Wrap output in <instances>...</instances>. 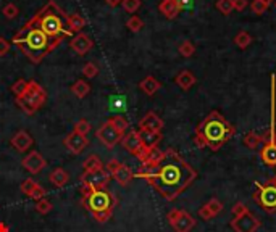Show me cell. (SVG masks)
<instances>
[{"label": "cell", "mask_w": 276, "mask_h": 232, "mask_svg": "<svg viewBox=\"0 0 276 232\" xmlns=\"http://www.w3.org/2000/svg\"><path fill=\"white\" fill-rule=\"evenodd\" d=\"M41 29L46 32L49 37L55 36H71L73 32L63 27V21L60 20V16L55 15H44L41 20Z\"/></svg>", "instance_id": "cell-11"}, {"label": "cell", "mask_w": 276, "mask_h": 232, "mask_svg": "<svg viewBox=\"0 0 276 232\" xmlns=\"http://www.w3.org/2000/svg\"><path fill=\"white\" fill-rule=\"evenodd\" d=\"M263 139H265V136L257 134L255 131H251L244 136V145L247 148H251V150H257L258 147H262Z\"/></svg>", "instance_id": "cell-27"}, {"label": "cell", "mask_w": 276, "mask_h": 232, "mask_svg": "<svg viewBox=\"0 0 276 232\" xmlns=\"http://www.w3.org/2000/svg\"><path fill=\"white\" fill-rule=\"evenodd\" d=\"M49 179H50V182H52L55 187L62 189V187H65L66 184H68L70 176H68V173H66L63 168H55L52 173H50V176H49Z\"/></svg>", "instance_id": "cell-25"}, {"label": "cell", "mask_w": 276, "mask_h": 232, "mask_svg": "<svg viewBox=\"0 0 276 232\" xmlns=\"http://www.w3.org/2000/svg\"><path fill=\"white\" fill-rule=\"evenodd\" d=\"M253 200L258 203V207L263 211L276 213V182L273 179L257 182L255 192H253Z\"/></svg>", "instance_id": "cell-6"}, {"label": "cell", "mask_w": 276, "mask_h": 232, "mask_svg": "<svg viewBox=\"0 0 276 232\" xmlns=\"http://www.w3.org/2000/svg\"><path fill=\"white\" fill-rule=\"evenodd\" d=\"M160 13H163V16H167L168 20H175L181 10L178 8L175 0H162V3L158 5Z\"/></svg>", "instance_id": "cell-23"}, {"label": "cell", "mask_w": 276, "mask_h": 232, "mask_svg": "<svg viewBox=\"0 0 276 232\" xmlns=\"http://www.w3.org/2000/svg\"><path fill=\"white\" fill-rule=\"evenodd\" d=\"M178 52L183 55V57L189 58V57H192V55H194L196 47H194V44H192L191 41H183L178 46Z\"/></svg>", "instance_id": "cell-31"}, {"label": "cell", "mask_w": 276, "mask_h": 232, "mask_svg": "<svg viewBox=\"0 0 276 232\" xmlns=\"http://www.w3.org/2000/svg\"><path fill=\"white\" fill-rule=\"evenodd\" d=\"M260 158L265 164L276 166V142H263L260 148Z\"/></svg>", "instance_id": "cell-19"}, {"label": "cell", "mask_w": 276, "mask_h": 232, "mask_svg": "<svg viewBox=\"0 0 276 232\" xmlns=\"http://www.w3.org/2000/svg\"><path fill=\"white\" fill-rule=\"evenodd\" d=\"M105 2L110 5V7H117V5H120L123 0H105Z\"/></svg>", "instance_id": "cell-50"}, {"label": "cell", "mask_w": 276, "mask_h": 232, "mask_svg": "<svg viewBox=\"0 0 276 232\" xmlns=\"http://www.w3.org/2000/svg\"><path fill=\"white\" fill-rule=\"evenodd\" d=\"M0 232H10L8 226L5 224V223H0Z\"/></svg>", "instance_id": "cell-51"}, {"label": "cell", "mask_w": 276, "mask_h": 232, "mask_svg": "<svg viewBox=\"0 0 276 232\" xmlns=\"http://www.w3.org/2000/svg\"><path fill=\"white\" fill-rule=\"evenodd\" d=\"M96 136H97V139L100 140V143L103 147L113 148L117 143L121 142V139H123L125 134H123V132H120L112 123H110V121H107V123H103L100 128L97 129Z\"/></svg>", "instance_id": "cell-9"}, {"label": "cell", "mask_w": 276, "mask_h": 232, "mask_svg": "<svg viewBox=\"0 0 276 232\" xmlns=\"http://www.w3.org/2000/svg\"><path fill=\"white\" fill-rule=\"evenodd\" d=\"M126 26L131 32H139L142 27H144V21H142L139 16H131V18L126 21Z\"/></svg>", "instance_id": "cell-32"}, {"label": "cell", "mask_w": 276, "mask_h": 232, "mask_svg": "<svg viewBox=\"0 0 276 232\" xmlns=\"http://www.w3.org/2000/svg\"><path fill=\"white\" fill-rule=\"evenodd\" d=\"M81 203L87 211L96 213V211H113L118 200L107 189H99V190H92V193L87 198H82Z\"/></svg>", "instance_id": "cell-5"}, {"label": "cell", "mask_w": 276, "mask_h": 232, "mask_svg": "<svg viewBox=\"0 0 276 232\" xmlns=\"http://www.w3.org/2000/svg\"><path fill=\"white\" fill-rule=\"evenodd\" d=\"M110 173L107 169H97V171H91V173H82L81 176V184L89 186L92 190H99V189H107L108 182H110Z\"/></svg>", "instance_id": "cell-10"}, {"label": "cell", "mask_w": 276, "mask_h": 232, "mask_svg": "<svg viewBox=\"0 0 276 232\" xmlns=\"http://www.w3.org/2000/svg\"><path fill=\"white\" fill-rule=\"evenodd\" d=\"M175 82H176V84H178L183 91H189L191 87L197 82V77H196L194 73H192V71H189V70H183V71H181V73L176 74Z\"/></svg>", "instance_id": "cell-22"}, {"label": "cell", "mask_w": 276, "mask_h": 232, "mask_svg": "<svg viewBox=\"0 0 276 232\" xmlns=\"http://www.w3.org/2000/svg\"><path fill=\"white\" fill-rule=\"evenodd\" d=\"M110 123H112L120 132H123V134L126 132V129L129 128V123L123 118V116H113V118L110 119Z\"/></svg>", "instance_id": "cell-34"}, {"label": "cell", "mask_w": 276, "mask_h": 232, "mask_svg": "<svg viewBox=\"0 0 276 232\" xmlns=\"http://www.w3.org/2000/svg\"><path fill=\"white\" fill-rule=\"evenodd\" d=\"M10 50V42L7 39L0 37V57H3V55H7Z\"/></svg>", "instance_id": "cell-45"}, {"label": "cell", "mask_w": 276, "mask_h": 232, "mask_svg": "<svg viewBox=\"0 0 276 232\" xmlns=\"http://www.w3.org/2000/svg\"><path fill=\"white\" fill-rule=\"evenodd\" d=\"M36 184H37V182H36L34 179H31V178L26 179V181H23V182H21V186H20L21 193H25V195H29L31 190L36 187Z\"/></svg>", "instance_id": "cell-42"}, {"label": "cell", "mask_w": 276, "mask_h": 232, "mask_svg": "<svg viewBox=\"0 0 276 232\" xmlns=\"http://www.w3.org/2000/svg\"><path fill=\"white\" fill-rule=\"evenodd\" d=\"M63 143H65V147L68 148V150L73 153V155H79L87 147L89 140H87L86 136H81L76 131H73L71 134H68V136L65 137Z\"/></svg>", "instance_id": "cell-14"}, {"label": "cell", "mask_w": 276, "mask_h": 232, "mask_svg": "<svg viewBox=\"0 0 276 232\" xmlns=\"http://www.w3.org/2000/svg\"><path fill=\"white\" fill-rule=\"evenodd\" d=\"M46 98H47L46 91H44L36 81H29L27 82V89L25 92V95L16 98V103H18V107L23 110L26 115H32L46 103Z\"/></svg>", "instance_id": "cell-4"}, {"label": "cell", "mask_w": 276, "mask_h": 232, "mask_svg": "<svg viewBox=\"0 0 276 232\" xmlns=\"http://www.w3.org/2000/svg\"><path fill=\"white\" fill-rule=\"evenodd\" d=\"M223 211V203L218 200V198H210L207 203H203V205L199 208V218H202L203 221H210L215 216H218L220 213Z\"/></svg>", "instance_id": "cell-13"}, {"label": "cell", "mask_w": 276, "mask_h": 232, "mask_svg": "<svg viewBox=\"0 0 276 232\" xmlns=\"http://www.w3.org/2000/svg\"><path fill=\"white\" fill-rule=\"evenodd\" d=\"M168 224L175 232H191L196 228V219L191 213L184 211V209H171L167 214Z\"/></svg>", "instance_id": "cell-8"}, {"label": "cell", "mask_w": 276, "mask_h": 232, "mask_svg": "<svg viewBox=\"0 0 276 232\" xmlns=\"http://www.w3.org/2000/svg\"><path fill=\"white\" fill-rule=\"evenodd\" d=\"M251 8H252V13H255V15H263V13L268 10V5L265 3V2H262V0H252Z\"/></svg>", "instance_id": "cell-38"}, {"label": "cell", "mask_w": 276, "mask_h": 232, "mask_svg": "<svg viewBox=\"0 0 276 232\" xmlns=\"http://www.w3.org/2000/svg\"><path fill=\"white\" fill-rule=\"evenodd\" d=\"M92 193V189L89 186H86V184H81V195L82 198H87Z\"/></svg>", "instance_id": "cell-49"}, {"label": "cell", "mask_w": 276, "mask_h": 232, "mask_svg": "<svg viewBox=\"0 0 276 232\" xmlns=\"http://www.w3.org/2000/svg\"><path fill=\"white\" fill-rule=\"evenodd\" d=\"M262 2H265V3H267V5H268V7H270V3H273V2H275V0H262Z\"/></svg>", "instance_id": "cell-52"}, {"label": "cell", "mask_w": 276, "mask_h": 232, "mask_svg": "<svg viewBox=\"0 0 276 232\" xmlns=\"http://www.w3.org/2000/svg\"><path fill=\"white\" fill-rule=\"evenodd\" d=\"M272 179H273V181H275V182H276V176H275V178H272Z\"/></svg>", "instance_id": "cell-53"}, {"label": "cell", "mask_w": 276, "mask_h": 232, "mask_svg": "<svg viewBox=\"0 0 276 232\" xmlns=\"http://www.w3.org/2000/svg\"><path fill=\"white\" fill-rule=\"evenodd\" d=\"M65 20H66V24H68V31L70 32H79L82 27L86 26L84 18H82V16H79L78 13L65 15Z\"/></svg>", "instance_id": "cell-26"}, {"label": "cell", "mask_w": 276, "mask_h": 232, "mask_svg": "<svg viewBox=\"0 0 276 232\" xmlns=\"http://www.w3.org/2000/svg\"><path fill=\"white\" fill-rule=\"evenodd\" d=\"M179 10H187L192 7V0H175Z\"/></svg>", "instance_id": "cell-47"}, {"label": "cell", "mask_w": 276, "mask_h": 232, "mask_svg": "<svg viewBox=\"0 0 276 232\" xmlns=\"http://www.w3.org/2000/svg\"><path fill=\"white\" fill-rule=\"evenodd\" d=\"M18 48L25 55L27 52H44V53H49V36L44 32L41 27H37V29H31L29 34L26 37V42L18 46Z\"/></svg>", "instance_id": "cell-7"}, {"label": "cell", "mask_w": 276, "mask_h": 232, "mask_svg": "<svg viewBox=\"0 0 276 232\" xmlns=\"http://www.w3.org/2000/svg\"><path fill=\"white\" fill-rule=\"evenodd\" d=\"M46 160L39 153V152H31L27 153L26 157L23 158V162H21V166H23L26 171H29L31 174H39L41 171L46 168Z\"/></svg>", "instance_id": "cell-12"}, {"label": "cell", "mask_w": 276, "mask_h": 232, "mask_svg": "<svg viewBox=\"0 0 276 232\" xmlns=\"http://www.w3.org/2000/svg\"><path fill=\"white\" fill-rule=\"evenodd\" d=\"M82 74H84L86 77H89V79H92V77H96L99 74V68L96 63H86L84 68H82Z\"/></svg>", "instance_id": "cell-39"}, {"label": "cell", "mask_w": 276, "mask_h": 232, "mask_svg": "<svg viewBox=\"0 0 276 232\" xmlns=\"http://www.w3.org/2000/svg\"><path fill=\"white\" fill-rule=\"evenodd\" d=\"M71 91H73V93H75V95L78 97V98H84L87 93L91 92V87H89V84H87L86 81L79 79V81H76L75 84H73Z\"/></svg>", "instance_id": "cell-29"}, {"label": "cell", "mask_w": 276, "mask_h": 232, "mask_svg": "<svg viewBox=\"0 0 276 232\" xmlns=\"http://www.w3.org/2000/svg\"><path fill=\"white\" fill-rule=\"evenodd\" d=\"M75 131L78 132V134H81V136H87V132L91 131V124H89V121H86V119H79L78 123L75 124Z\"/></svg>", "instance_id": "cell-40"}, {"label": "cell", "mask_w": 276, "mask_h": 232, "mask_svg": "<svg viewBox=\"0 0 276 232\" xmlns=\"http://www.w3.org/2000/svg\"><path fill=\"white\" fill-rule=\"evenodd\" d=\"M34 143V140H32V137L27 134L26 131H18L16 134L12 137V145L16 148L18 152H26L27 148H31V145Z\"/></svg>", "instance_id": "cell-20"}, {"label": "cell", "mask_w": 276, "mask_h": 232, "mask_svg": "<svg viewBox=\"0 0 276 232\" xmlns=\"http://www.w3.org/2000/svg\"><path fill=\"white\" fill-rule=\"evenodd\" d=\"M137 134H139V139L142 142V147L147 148V150H151V148H155L160 142H162L163 136L162 132H153V131H147V129H139L137 131Z\"/></svg>", "instance_id": "cell-18"}, {"label": "cell", "mask_w": 276, "mask_h": 232, "mask_svg": "<svg viewBox=\"0 0 276 232\" xmlns=\"http://www.w3.org/2000/svg\"><path fill=\"white\" fill-rule=\"evenodd\" d=\"M134 178L146 179L165 200L171 202L196 181L197 171L175 148H167L162 162L155 166L141 164Z\"/></svg>", "instance_id": "cell-1"}, {"label": "cell", "mask_w": 276, "mask_h": 232, "mask_svg": "<svg viewBox=\"0 0 276 232\" xmlns=\"http://www.w3.org/2000/svg\"><path fill=\"white\" fill-rule=\"evenodd\" d=\"M71 48L78 53V55H86L87 52L92 48V39L87 36V34H82V32H78L76 36L71 37V42H70Z\"/></svg>", "instance_id": "cell-17"}, {"label": "cell", "mask_w": 276, "mask_h": 232, "mask_svg": "<svg viewBox=\"0 0 276 232\" xmlns=\"http://www.w3.org/2000/svg\"><path fill=\"white\" fill-rule=\"evenodd\" d=\"M91 214L97 223H105V221H108L110 218H112L113 211H96V213H91Z\"/></svg>", "instance_id": "cell-44"}, {"label": "cell", "mask_w": 276, "mask_h": 232, "mask_svg": "<svg viewBox=\"0 0 276 232\" xmlns=\"http://www.w3.org/2000/svg\"><path fill=\"white\" fill-rule=\"evenodd\" d=\"M27 89V81L25 79H18L15 82V84L12 86V92L16 95V98H20V97H23L25 95V92Z\"/></svg>", "instance_id": "cell-33"}, {"label": "cell", "mask_w": 276, "mask_h": 232, "mask_svg": "<svg viewBox=\"0 0 276 232\" xmlns=\"http://www.w3.org/2000/svg\"><path fill=\"white\" fill-rule=\"evenodd\" d=\"M229 226L234 232H257L262 223L260 219L253 216L244 203L237 202L233 207V219H231Z\"/></svg>", "instance_id": "cell-3"}, {"label": "cell", "mask_w": 276, "mask_h": 232, "mask_svg": "<svg viewBox=\"0 0 276 232\" xmlns=\"http://www.w3.org/2000/svg\"><path fill=\"white\" fill-rule=\"evenodd\" d=\"M233 7L237 12H242L247 7V0H233Z\"/></svg>", "instance_id": "cell-48"}, {"label": "cell", "mask_w": 276, "mask_h": 232, "mask_svg": "<svg viewBox=\"0 0 276 232\" xmlns=\"http://www.w3.org/2000/svg\"><path fill=\"white\" fill-rule=\"evenodd\" d=\"M160 87H162V84L153 76H147L139 82V89L144 93H147V95H155V92Z\"/></svg>", "instance_id": "cell-24"}, {"label": "cell", "mask_w": 276, "mask_h": 232, "mask_svg": "<svg viewBox=\"0 0 276 232\" xmlns=\"http://www.w3.org/2000/svg\"><path fill=\"white\" fill-rule=\"evenodd\" d=\"M118 166H120V162H118V160H110V162L105 164V169L110 173V176H112L115 171H117Z\"/></svg>", "instance_id": "cell-46"}, {"label": "cell", "mask_w": 276, "mask_h": 232, "mask_svg": "<svg viewBox=\"0 0 276 232\" xmlns=\"http://www.w3.org/2000/svg\"><path fill=\"white\" fill-rule=\"evenodd\" d=\"M121 5L126 13H136L141 8V0H123Z\"/></svg>", "instance_id": "cell-36"}, {"label": "cell", "mask_w": 276, "mask_h": 232, "mask_svg": "<svg viewBox=\"0 0 276 232\" xmlns=\"http://www.w3.org/2000/svg\"><path fill=\"white\" fill-rule=\"evenodd\" d=\"M36 211L41 214H47L52 211V203L46 200V198H41V200L36 202Z\"/></svg>", "instance_id": "cell-37"}, {"label": "cell", "mask_w": 276, "mask_h": 232, "mask_svg": "<svg viewBox=\"0 0 276 232\" xmlns=\"http://www.w3.org/2000/svg\"><path fill=\"white\" fill-rule=\"evenodd\" d=\"M234 44L239 48H242V50H244V48H247L252 44V36L247 31H239L236 34V37H234Z\"/></svg>", "instance_id": "cell-30"}, {"label": "cell", "mask_w": 276, "mask_h": 232, "mask_svg": "<svg viewBox=\"0 0 276 232\" xmlns=\"http://www.w3.org/2000/svg\"><path fill=\"white\" fill-rule=\"evenodd\" d=\"M234 126L229 123L225 116L213 110L203 118L196 128L194 142L199 148L208 147L210 150H220L226 142L231 140L234 136Z\"/></svg>", "instance_id": "cell-2"}, {"label": "cell", "mask_w": 276, "mask_h": 232, "mask_svg": "<svg viewBox=\"0 0 276 232\" xmlns=\"http://www.w3.org/2000/svg\"><path fill=\"white\" fill-rule=\"evenodd\" d=\"M82 168H84V173H91V171L102 169L103 164L97 155H91V157H87L84 162H82Z\"/></svg>", "instance_id": "cell-28"}, {"label": "cell", "mask_w": 276, "mask_h": 232, "mask_svg": "<svg viewBox=\"0 0 276 232\" xmlns=\"http://www.w3.org/2000/svg\"><path fill=\"white\" fill-rule=\"evenodd\" d=\"M163 119L155 112H149L142 116V119L139 121V129H147V131H153V132H162L163 129Z\"/></svg>", "instance_id": "cell-16"}, {"label": "cell", "mask_w": 276, "mask_h": 232, "mask_svg": "<svg viewBox=\"0 0 276 232\" xmlns=\"http://www.w3.org/2000/svg\"><path fill=\"white\" fill-rule=\"evenodd\" d=\"M217 8L222 15H229L234 10L233 7V0H218L217 2Z\"/></svg>", "instance_id": "cell-35"}, {"label": "cell", "mask_w": 276, "mask_h": 232, "mask_svg": "<svg viewBox=\"0 0 276 232\" xmlns=\"http://www.w3.org/2000/svg\"><path fill=\"white\" fill-rule=\"evenodd\" d=\"M121 145H123L131 155H134V157H139V155L144 152V147H142V142L139 139L137 131H129V134L123 136Z\"/></svg>", "instance_id": "cell-15"}, {"label": "cell", "mask_w": 276, "mask_h": 232, "mask_svg": "<svg viewBox=\"0 0 276 232\" xmlns=\"http://www.w3.org/2000/svg\"><path fill=\"white\" fill-rule=\"evenodd\" d=\"M2 13L5 15V18L12 20V18H15L16 15H18V7H16V5H13V3H7L3 7Z\"/></svg>", "instance_id": "cell-43"}, {"label": "cell", "mask_w": 276, "mask_h": 232, "mask_svg": "<svg viewBox=\"0 0 276 232\" xmlns=\"http://www.w3.org/2000/svg\"><path fill=\"white\" fill-rule=\"evenodd\" d=\"M112 178L117 181L121 187H126V186H129V182H131L132 179H134V173H132L128 164L120 163V166H118L117 171H115V173L112 174Z\"/></svg>", "instance_id": "cell-21"}, {"label": "cell", "mask_w": 276, "mask_h": 232, "mask_svg": "<svg viewBox=\"0 0 276 232\" xmlns=\"http://www.w3.org/2000/svg\"><path fill=\"white\" fill-rule=\"evenodd\" d=\"M46 195H47V190L44 189L42 186L36 184V187H34V189L31 190V193H29V195H27V197H31L32 200H36V202H37V200H41V198H44V197H46Z\"/></svg>", "instance_id": "cell-41"}]
</instances>
